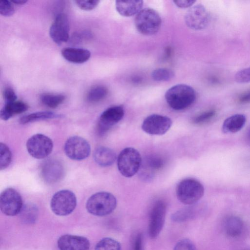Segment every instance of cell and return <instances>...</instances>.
I'll list each match as a JSON object with an SVG mask.
<instances>
[{"label": "cell", "instance_id": "obj_4", "mask_svg": "<svg viewBox=\"0 0 250 250\" xmlns=\"http://www.w3.org/2000/svg\"><path fill=\"white\" fill-rule=\"evenodd\" d=\"M142 159L135 148L128 147L123 149L117 158L119 172L124 177L129 178L136 174L141 168Z\"/></svg>", "mask_w": 250, "mask_h": 250}, {"label": "cell", "instance_id": "obj_18", "mask_svg": "<svg viewBox=\"0 0 250 250\" xmlns=\"http://www.w3.org/2000/svg\"><path fill=\"white\" fill-rule=\"evenodd\" d=\"M62 57L67 61L82 63L87 61L91 56L90 52L85 49L68 47L62 50Z\"/></svg>", "mask_w": 250, "mask_h": 250}, {"label": "cell", "instance_id": "obj_33", "mask_svg": "<svg viewBox=\"0 0 250 250\" xmlns=\"http://www.w3.org/2000/svg\"><path fill=\"white\" fill-rule=\"evenodd\" d=\"M15 12L14 6L11 1L2 0L0 2V14L3 16L9 17Z\"/></svg>", "mask_w": 250, "mask_h": 250}, {"label": "cell", "instance_id": "obj_28", "mask_svg": "<svg viewBox=\"0 0 250 250\" xmlns=\"http://www.w3.org/2000/svg\"><path fill=\"white\" fill-rule=\"evenodd\" d=\"M95 250H121V245L118 241L112 238L105 237L97 243Z\"/></svg>", "mask_w": 250, "mask_h": 250}, {"label": "cell", "instance_id": "obj_26", "mask_svg": "<svg viewBox=\"0 0 250 250\" xmlns=\"http://www.w3.org/2000/svg\"><path fill=\"white\" fill-rule=\"evenodd\" d=\"M65 97L62 94L44 93L41 95L42 103L45 106L55 108L61 104L65 100Z\"/></svg>", "mask_w": 250, "mask_h": 250}, {"label": "cell", "instance_id": "obj_20", "mask_svg": "<svg viewBox=\"0 0 250 250\" xmlns=\"http://www.w3.org/2000/svg\"><path fill=\"white\" fill-rule=\"evenodd\" d=\"M93 157L95 162L102 167L111 166L116 159L114 151L105 146L97 147L94 151Z\"/></svg>", "mask_w": 250, "mask_h": 250}, {"label": "cell", "instance_id": "obj_10", "mask_svg": "<svg viewBox=\"0 0 250 250\" xmlns=\"http://www.w3.org/2000/svg\"><path fill=\"white\" fill-rule=\"evenodd\" d=\"M167 207L163 200L157 201L150 212L148 223V235L151 239H155L161 232L164 226Z\"/></svg>", "mask_w": 250, "mask_h": 250}, {"label": "cell", "instance_id": "obj_19", "mask_svg": "<svg viewBox=\"0 0 250 250\" xmlns=\"http://www.w3.org/2000/svg\"><path fill=\"white\" fill-rule=\"evenodd\" d=\"M115 5L117 11L121 15L124 17H130L137 15L142 10L143 1L116 0Z\"/></svg>", "mask_w": 250, "mask_h": 250}, {"label": "cell", "instance_id": "obj_14", "mask_svg": "<svg viewBox=\"0 0 250 250\" xmlns=\"http://www.w3.org/2000/svg\"><path fill=\"white\" fill-rule=\"evenodd\" d=\"M125 114L122 105L110 107L100 115L98 125V131L100 135L105 133L111 127L119 122Z\"/></svg>", "mask_w": 250, "mask_h": 250}, {"label": "cell", "instance_id": "obj_7", "mask_svg": "<svg viewBox=\"0 0 250 250\" xmlns=\"http://www.w3.org/2000/svg\"><path fill=\"white\" fill-rule=\"evenodd\" d=\"M29 154L33 158L42 159L47 157L52 152V140L42 134H36L30 137L26 144Z\"/></svg>", "mask_w": 250, "mask_h": 250}, {"label": "cell", "instance_id": "obj_39", "mask_svg": "<svg viewBox=\"0 0 250 250\" xmlns=\"http://www.w3.org/2000/svg\"><path fill=\"white\" fill-rule=\"evenodd\" d=\"M133 250H143V237L138 234L136 237L133 244Z\"/></svg>", "mask_w": 250, "mask_h": 250}, {"label": "cell", "instance_id": "obj_40", "mask_svg": "<svg viewBox=\"0 0 250 250\" xmlns=\"http://www.w3.org/2000/svg\"><path fill=\"white\" fill-rule=\"evenodd\" d=\"M238 102L242 104L250 103V90L241 95L238 98Z\"/></svg>", "mask_w": 250, "mask_h": 250}, {"label": "cell", "instance_id": "obj_3", "mask_svg": "<svg viewBox=\"0 0 250 250\" xmlns=\"http://www.w3.org/2000/svg\"><path fill=\"white\" fill-rule=\"evenodd\" d=\"M178 199L183 204L191 205L196 203L204 194V188L197 180L186 178L181 181L176 189Z\"/></svg>", "mask_w": 250, "mask_h": 250}, {"label": "cell", "instance_id": "obj_16", "mask_svg": "<svg viewBox=\"0 0 250 250\" xmlns=\"http://www.w3.org/2000/svg\"><path fill=\"white\" fill-rule=\"evenodd\" d=\"M165 162V159L160 155L148 156L142 161L140 169L141 178L145 180H151L156 173L164 167Z\"/></svg>", "mask_w": 250, "mask_h": 250}, {"label": "cell", "instance_id": "obj_8", "mask_svg": "<svg viewBox=\"0 0 250 250\" xmlns=\"http://www.w3.org/2000/svg\"><path fill=\"white\" fill-rule=\"evenodd\" d=\"M23 202L20 194L15 189L8 188L0 196V208L7 216H15L20 213Z\"/></svg>", "mask_w": 250, "mask_h": 250}, {"label": "cell", "instance_id": "obj_38", "mask_svg": "<svg viewBox=\"0 0 250 250\" xmlns=\"http://www.w3.org/2000/svg\"><path fill=\"white\" fill-rule=\"evenodd\" d=\"M196 2L192 0H174L173 2L178 7L185 8L191 7Z\"/></svg>", "mask_w": 250, "mask_h": 250}, {"label": "cell", "instance_id": "obj_29", "mask_svg": "<svg viewBox=\"0 0 250 250\" xmlns=\"http://www.w3.org/2000/svg\"><path fill=\"white\" fill-rule=\"evenodd\" d=\"M12 160L11 152L8 146L4 143L0 144V169L1 170L7 168Z\"/></svg>", "mask_w": 250, "mask_h": 250}, {"label": "cell", "instance_id": "obj_27", "mask_svg": "<svg viewBox=\"0 0 250 250\" xmlns=\"http://www.w3.org/2000/svg\"><path fill=\"white\" fill-rule=\"evenodd\" d=\"M21 219L27 224L34 223L38 216V208L33 204H27L23 206L20 213Z\"/></svg>", "mask_w": 250, "mask_h": 250}, {"label": "cell", "instance_id": "obj_15", "mask_svg": "<svg viewBox=\"0 0 250 250\" xmlns=\"http://www.w3.org/2000/svg\"><path fill=\"white\" fill-rule=\"evenodd\" d=\"M41 175L46 183L54 184L63 177L64 166L61 162L57 159L47 160L42 166Z\"/></svg>", "mask_w": 250, "mask_h": 250}, {"label": "cell", "instance_id": "obj_42", "mask_svg": "<svg viewBox=\"0 0 250 250\" xmlns=\"http://www.w3.org/2000/svg\"><path fill=\"white\" fill-rule=\"evenodd\" d=\"M246 139L248 143L250 145V126L246 133Z\"/></svg>", "mask_w": 250, "mask_h": 250}, {"label": "cell", "instance_id": "obj_25", "mask_svg": "<svg viewBox=\"0 0 250 250\" xmlns=\"http://www.w3.org/2000/svg\"><path fill=\"white\" fill-rule=\"evenodd\" d=\"M108 90L104 85H97L91 88L86 95L87 101L91 103L99 102L107 95Z\"/></svg>", "mask_w": 250, "mask_h": 250}, {"label": "cell", "instance_id": "obj_1", "mask_svg": "<svg viewBox=\"0 0 250 250\" xmlns=\"http://www.w3.org/2000/svg\"><path fill=\"white\" fill-rule=\"evenodd\" d=\"M165 97L167 103L171 108L181 110L190 107L195 102L196 94L190 86L178 84L169 88Z\"/></svg>", "mask_w": 250, "mask_h": 250}, {"label": "cell", "instance_id": "obj_12", "mask_svg": "<svg viewBox=\"0 0 250 250\" xmlns=\"http://www.w3.org/2000/svg\"><path fill=\"white\" fill-rule=\"evenodd\" d=\"M172 122L169 117L159 114H152L146 117L142 124V129L152 135H162L171 127Z\"/></svg>", "mask_w": 250, "mask_h": 250}, {"label": "cell", "instance_id": "obj_2", "mask_svg": "<svg viewBox=\"0 0 250 250\" xmlns=\"http://www.w3.org/2000/svg\"><path fill=\"white\" fill-rule=\"evenodd\" d=\"M117 200L111 193L105 191L97 192L88 199L86 208L90 214L104 216L112 213L116 208Z\"/></svg>", "mask_w": 250, "mask_h": 250}, {"label": "cell", "instance_id": "obj_5", "mask_svg": "<svg viewBox=\"0 0 250 250\" xmlns=\"http://www.w3.org/2000/svg\"><path fill=\"white\" fill-rule=\"evenodd\" d=\"M162 20L159 13L150 8L142 9L136 16L135 26L141 34L150 36L157 33L161 26Z\"/></svg>", "mask_w": 250, "mask_h": 250}, {"label": "cell", "instance_id": "obj_9", "mask_svg": "<svg viewBox=\"0 0 250 250\" xmlns=\"http://www.w3.org/2000/svg\"><path fill=\"white\" fill-rule=\"evenodd\" d=\"M64 150L70 159L80 161L88 157L90 153V146L84 138L74 136L68 138L65 143Z\"/></svg>", "mask_w": 250, "mask_h": 250}, {"label": "cell", "instance_id": "obj_6", "mask_svg": "<svg viewBox=\"0 0 250 250\" xmlns=\"http://www.w3.org/2000/svg\"><path fill=\"white\" fill-rule=\"evenodd\" d=\"M77 205L75 194L67 189L60 190L55 193L50 201L52 211L59 216H66L74 210Z\"/></svg>", "mask_w": 250, "mask_h": 250}, {"label": "cell", "instance_id": "obj_11", "mask_svg": "<svg viewBox=\"0 0 250 250\" xmlns=\"http://www.w3.org/2000/svg\"><path fill=\"white\" fill-rule=\"evenodd\" d=\"M210 19L208 12L200 4L190 8L185 16L186 25L194 30H200L206 28L209 23Z\"/></svg>", "mask_w": 250, "mask_h": 250}, {"label": "cell", "instance_id": "obj_41", "mask_svg": "<svg viewBox=\"0 0 250 250\" xmlns=\"http://www.w3.org/2000/svg\"><path fill=\"white\" fill-rule=\"evenodd\" d=\"M11 2L18 5H22L25 4L27 1L24 0H12Z\"/></svg>", "mask_w": 250, "mask_h": 250}, {"label": "cell", "instance_id": "obj_37", "mask_svg": "<svg viewBox=\"0 0 250 250\" xmlns=\"http://www.w3.org/2000/svg\"><path fill=\"white\" fill-rule=\"evenodd\" d=\"M3 96L5 104L17 101V99L16 93L12 88L9 87L4 89Z\"/></svg>", "mask_w": 250, "mask_h": 250}, {"label": "cell", "instance_id": "obj_30", "mask_svg": "<svg viewBox=\"0 0 250 250\" xmlns=\"http://www.w3.org/2000/svg\"><path fill=\"white\" fill-rule=\"evenodd\" d=\"M151 76L152 79L156 81L165 82L172 79L174 73L167 68H160L153 70Z\"/></svg>", "mask_w": 250, "mask_h": 250}, {"label": "cell", "instance_id": "obj_13", "mask_svg": "<svg viewBox=\"0 0 250 250\" xmlns=\"http://www.w3.org/2000/svg\"><path fill=\"white\" fill-rule=\"evenodd\" d=\"M69 22L67 17L64 13H59L49 29V35L57 44L67 42L69 38Z\"/></svg>", "mask_w": 250, "mask_h": 250}, {"label": "cell", "instance_id": "obj_35", "mask_svg": "<svg viewBox=\"0 0 250 250\" xmlns=\"http://www.w3.org/2000/svg\"><path fill=\"white\" fill-rule=\"evenodd\" d=\"M173 250H197L194 243L189 239L184 238L178 241Z\"/></svg>", "mask_w": 250, "mask_h": 250}, {"label": "cell", "instance_id": "obj_32", "mask_svg": "<svg viewBox=\"0 0 250 250\" xmlns=\"http://www.w3.org/2000/svg\"><path fill=\"white\" fill-rule=\"evenodd\" d=\"M214 109H209L195 116L192 119V123L196 125H202L208 122L215 115Z\"/></svg>", "mask_w": 250, "mask_h": 250}, {"label": "cell", "instance_id": "obj_21", "mask_svg": "<svg viewBox=\"0 0 250 250\" xmlns=\"http://www.w3.org/2000/svg\"><path fill=\"white\" fill-rule=\"evenodd\" d=\"M223 228L228 236L236 238L241 235L244 229V223L240 217L231 215L225 219Z\"/></svg>", "mask_w": 250, "mask_h": 250}, {"label": "cell", "instance_id": "obj_23", "mask_svg": "<svg viewBox=\"0 0 250 250\" xmlns=\"http://www.w3.org/2000/svg\"><path fill=\"white\" fill-rule=\"evenodd\" d=\"M246 122V116L242 114H236L227 118L222 125L224 133H235L240 130Z\"/></svg>", "mask_w": 250, "mask_h": 250}, {"label": "cell", "instance_id": "obj_22", "mask_svg": "<svg viewBox=\"0 0 250 250\" xmlns=\"http://www.w3.org/2000/svg\"><path fill=\"white\" fill-rule=\"evenodd\" d=\"M28 108V105L21 101L5 104L0 111V118L4 121L8 120L14 115L25 112Z\"/></svg>", "mask_w": 250, "mask_h": 250}, {"label": "cell", "instance_id": "obj_31", "mask_svg": "<svg viewBox=\"0 0 250 250\" xmlns=\"http://www.w3.org/2000/svg\"><path fill=\"white\" fill-rule=\"evenodd\" d=\"M193 210L191 208L181 209L172 215V220L176 222H183L191 218L194 216Z\"/></svg>", "mask_w": 250, "mask_h": 250}, {"label": "cell", "instance_id": "obj_24", "mask_svg": "<svg viewBox=\"0 0 250 250\" xmlns=\"http://www.w3.org/2000/svg\"><path fill=\"white\" fill-rule=\"evenodd\" d=\"M62 117L61 114H58L50 111H40L32 113L22 116L20 119L21 124H26L34 121L59 118Z\"/></svg>", "mask_w": 250, "mask_h": 250}, {"label": "cell", "instance_id": "obj_36", "mask_svg": "<svg viewBox=\"0 0 250 250\" xmlns=\"http://www.w3.org/2000/svg\"><path fill=\"white\" fill-rule=\"evenodd\" d=\"M235 80L240 83H246L250 82V67L238 71L235 75Z\"/></svg>", "mask_w": 250, "mask_h": 250}, {"label": "cell", "instance_id": "obj_17", "mask_svg": "<svg viewBox=\"0 0 250 250\" xmlns=\"http://www.w3.org/2000/svg\"><path fill=\"white\" fill-rule=\"evenodd\" d=\"M57 245L60 250H89L90 246L86 238L70 234L61 236Z\"/></svg>", "mask_w": 250, "mask_h": 250}, {"label": "cell", "instance_id": "obj_34", "mask_svg": "<svg viewBox=\"0 0 250 250\" xmlns=\"http://www.w3.org/2000/svg\"><path fill=\"white\" fill-rule=\"evenodd\" d=\"M74 2L80 9L85 11H89L95 8L100 1L97 0H75Z\"/></svg>", "mask_w": 250, "mask_h": 250}]
</instances>
